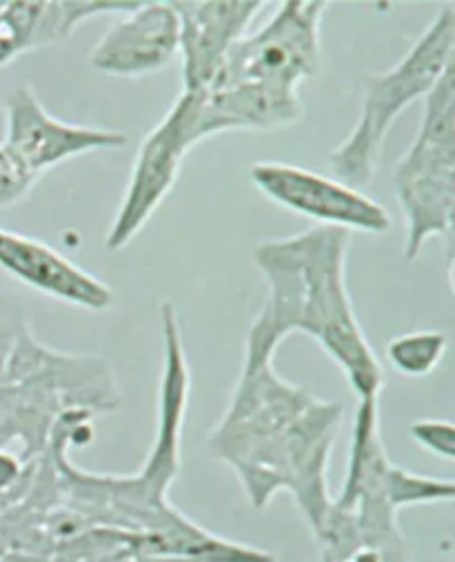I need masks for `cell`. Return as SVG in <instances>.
Here are the masks:
<instances>
[{
	"instance_id": "cell-1",
	"label": "cell",
	"mask_w": 455,
	"mask_h": 562,
	"mask_svg": "<svg viewBox=\"0 0 455 562\" xmlns=\"http://www.w3.org/2000/svg\"><path fill=\"white\" fill-rule=\"evenodd\" d=\"M276 349L269 334L249 327L236 390L207 442L255 509L289 492L318 536L331 507L327 467L344 407L285 381L273 367Z\"/></svg>"
},
{
	"instance_id": "cell-2",
	"label": "cell",
	"mask_w": 455,
	"mask_h": 562,
	"mask_svg": "<svg viewBox=\"0 0 455 562\" xmlns=\"http://www.w3.org/2000/svg\"><path fill=\"white\" fill-rule=\"evenodd\" d=\"M351 234L309 227L262 240L253 262L266 283V301L253 323L278 345L305 334L340 367L357 401L380 396L385 369L364 336L346 285Z\"/></svg>"
},
{
	"instance_id": "cell-3",
	"label": "cell",
	"mask_w": 455,
	"mask_h": 562,
	"mask_svg": "<svg viewBox=\"0 0 455 562\" xmlns=\"http://www.w3.org/2000/svg\"><path fill=\"white\" fill-rule=\"evenodd\" d=\"M453 58L455 10L444 5L391 69L364 78L357 121L327 158L331 176L355 190L372 182L391 127L416 101L429 97L444 71L453 67Z\"/></svg>"
},
{
	"instance_id": "cell-4",
	"label": "cell",
	"mask_w": 455,
	"mask_h": 562,
	"mask_svg": "<svg viewBox=\"0 0 455 562\" xmlns=\"http://www.w3.org/2000/svg\"><path fill=\"white\" fill-rule=\"evenodd\" d=\"M391 190L405 214V258L416 260L431 238L446 243L451 262L455 212V74L444 71L424 99L418 134L391 171Z\"/></svg>"
},
{
	"instance_id": "cell-5",
	"label": "cell",
	"mask_w": 455,
	"mask_h": 562,
	"mask_svg": "<svg viewBox=\"0 0 455 562\" xmlns=\"http://www.w3.org/2000/svg\"><path fill=\"white\" fill-rule=\"evenodd\" d=\"M327 8L322 0L281 3L262 27L231 47L209 87H238L281 103H303L300 85L322 63L320 25Z\"/></svg>"
},
{
	"instance_id": "cell-6",
	"label": "cell",
	"mask_w": 455,
	"mask_h": 562,
	"mask_svg": "<svg viewBox=\"0 0 455 562\" xmlns=\"http://www.w3.org/2000/svg\"><path fill=\"white\" fill-rule=\"evenodd\" d=\"M201 101V91H182L162 121L143 138L123 201L105 236L110 251L132 245L173 192L182 160L203 143L198 134Z\"/></svg>"
},
{
	"instance_id": "cell-7",
	"label": "cell",
	"mask_w": 455,
	"mask_h": 562,
	"mask_svg": "<svg viewBox=\"0 0 455 562\" xmlns=\"http://www.w3.org/2000/svg\"><path fill=\"white\" fill-rule=\"evenodd\" d=\"M255 190L278 207L316 223V227L383 236L391 232V214L372 196L333 176L289 162L262 160L251 165Z\"/></svg>"
},
{
	"instance_id": "cell-8",
	"label": "cell",
	"mask_w": 455,
	"mask_h": 562,
	"mask_svg": "<svg viewBox=\"0 0 455 562\" xmlns=\"http://www.w3.org/2000/svg\"><path fill=\"white\" fill-rule=\"evenodd\" d=\"M127 143V134L118 130L71 125L54 119L30 85L14 89L8 97L5 140L0 143V149L32 184L65 160L99 149H121Z\"/></svg>"
},
{
	"instance_id": "cell-9",
	"label": "cell",
	"mask_w": 455,
	"mask_h": 562,
	"mask_svg": "<svg viewBox=\"0 0 455 562\" xmlns=\"http://www.w3.org/2000/svg\"><path fill=\"white\" fill-rule=\"evenodd\" d=\"M160 327L164 358L158 396V429L149 458L136 474V481L147 496L162 503L180 470V440L190 405L192 371L185 342H182L180 318L171 303H162L160 307Z\"/></svg>"
},
{
	"instance_id": "cell-10",
	"label": "cell",
	"mask_w": 455,
	"mask_h": 562,
	"mask_svg": "<svg viewBox=\"0 0 455 562\" xmlns=\"http://www.w3.org/2000/svg\"><path fill=\"white\" fill-rule=\"evenodd\" d=\"M262 0H173L180 21L182 91H205L218 76L231 47L249 34Z\"/></svg>"
},
{
	"instance_id": "cell-11",
	"label": "cell",
	"mask_w": 455,
	"mask_h": 562,
	"mask_svg": "<svg viewBox=\"0 0 455 562\" xmlns=\"http://www.w3.org/2000/svg\"><path fill=\"white\" fill-rule=\"evenodd\" d=\"M0 271L43 296L87 312H107L116 303L114 290L101 278L78 267L43 240L3 227H0Z\"/></svg>"
},
{
	"instance_id": "cell-12",
	"label": "cell",
	"mask_w": 455,
	"mask_h": 562,
	"mask_svg": "<svg viewBox=\"0 0 455 562\" xmlns=\"http://www.w3.org/2000/svg\"><path fill=\"white\" fill-rule=\"evenodd\" d=\"M180 49V21L173 3H138L96 43L89 63L116 78H143L162 71Z\"/></svg>"
},
{
	"instance_id": "cell-13",
	"label": "cell",
	"mask_w": 455,
	"mask_h": 562,
	"mask_svg": "<svg viewBox=\"0 0 455 562\" xmlns=\"http://www.w3.org/2000/svg\"><path fill=\"white\" fill-rule=\"evenodd\" d=\"M448 338L437 329H416L389 340L385 353L389 367L407 379H422L435 371L446 353Z\"/></svg>"
},
{
	"instance_id": "cell-14",
	"label": "cell",
	"mask_w": 455,
	"mask_h": 562,
	"mask_svg": "<svg viewBox=\"0 0 455 562\" xmlns=\"http://www.w3.org/2000/svg\"><path fill=\"white\" fill-rule=\"evenodd\" d=\"M387 496L394 512H400L405 507H416V505L451 503L455 496V483L418 476L391 464L389 476H387Z\"/></svg>"
},
{
	"instance_id": "cell-15",
	"label": "cell",
	"mask_w": 455,
	"mask_h": 562,
	"mask_svg": "<svg viewBox=\"0 0 455 562\" xmlns=\"http://www.w3.org/2000/svg\"><path fill=\"white\" fill-rule=\"evenodd\" d=\"M409 436L429 453L446 462L455 460V427L448 420H416L409 425Z\"/></svg>"
},
{
	"instance_id": "cell-16",
	"label": "cell",
	"mask_w": 455,
	"mask_h": 562,
	"mask_svg": "<svg viewBox=\"0 0 455 562\" xmlns=\"http://www.w3.org/2000/svg\"><path fill=\"white\" fill-rule=\"evenodd\" d=\"M23 481H25V472L19 456L0 449V492H10Z\"/></svg>"
}]
</instances>
